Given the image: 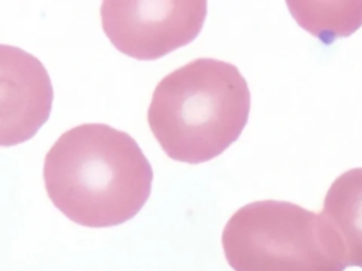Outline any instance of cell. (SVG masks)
I'll return each mask as SVG.
<instances>
[{"instance_id":"1","label":"cell","mask_w":362,"mask_h":271,"mask_svg":"<svg viewBox=\"0 0 362 271\" xmlns=\"http://www.w3.org/2000/svg\"><path fill=\"white\" fill-rule=\"evenodd\" d=\"M48 198L69 220L110 227L134 217L147 202L153 169L127 133L107 124L65 131L44 159Z\"/></svg>"},{"instance_id":"2","label":"cell","mask_w":362,"mask_h":271,"mask_svg":"<svg viewBox=\"0 0 362 271\" xmlns=\"http://www.w3.org/2000/svg\"><path fill=\"white\" fill-rule=\"evenodd\" d=\"M247 110L249 93L239 71L222 61L199 58L158 82L147 120L171 159L199 164L238 138Z\"/></svg>"},{"instance_id":"3","label":"cell","mask_w":362,"mask_h":271,"mask_svg":"<svg viewBox=\"0 0 362 271\" xmlns=\"http://www.w3.org/2000/svg\"><path fill=\"white\" fill-rule=\"evenodd\" d=\"M202 0H106L102 27L122 54L151 61L191 42L202 28Z\"/></svg>"},{"instance_id":"4","label":"cell","mask_w":362,"mask_h":271,"mask_svg":"<svg viewBox=\"0 0 362 271\" xmlns=\"http://www.w3.org/2000/svg\"><path fill=\"white\" fill-rule=\"evenodd\" d=\"M52 99L44 65L21 48L0 44V147L35 136L49 117Z\"/></svg>"}]
</instances>
